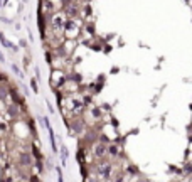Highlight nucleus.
Listing matches in <instances>:
<instances>
[{"label":"nucleus","instance_id":"nucleus-1","mask_svg":"<svg viewBox=\"0 0 192 182\" xmlns=\"http://www.w3.org/2000/svg\"><path fill=\"white\" fill-rule=\"evenodd\" d=\"M96 153H98V155H103V153H104V147H98V148H96Z\"/></svg>","mask_w":192,"mask_h":182},{"label":"nucleus","instance_id":"nucleus-2","mask_svg":"<svg viewBox=\"0 0 192 182\" xmlns=\"http://www.w3.org/2000/svg\"><path fill=\"white\" fill-rule=\"evenodd\" d=\"M190 182H192V180H190Z\"/></svg>","mask_w":192,"mask_h":182}]
</instances>
